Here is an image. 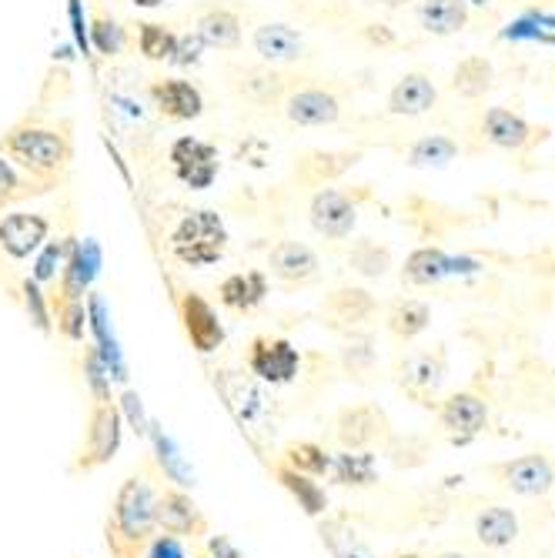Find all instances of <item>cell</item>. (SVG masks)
Masks as SVG:
<instances>
[{
  "label": "cell",
  "mask_w": 555,
  "mask_h": 558,
  "mask_svg": "<svg viewBox=\"0 0 555 558\" xmlns=\"http://www.w3.org/2000/svg\"><path fill=\"white\" fill-rule=\"evenodd\" d=\"M121 438H124V418L118 412V401H94L91 418H87V435L71 472L81 475V472L111 465L114 454L121 451Z\"/></svg>",
  "instance_id": "obj_5"
},
{
  "label": "cell",
  "mask_w": 555,
  "mask_h": 558,
  "mask_svg": "<svg viewBox=\"0 0 555 558\" xmlns=\"http://www.w3.org/2000/svg\"><path fill=\"white\" fill-rule=\"evenodd\" d=\"M134 8H144V11H150V8H165L168 0H131Z\"/></svg>",
  "instance_id": "obj_52"
},
{
  "label": "cell",
  "mask_w": 555,
  "mask_h": 558,
  "mask_svg": "<svg viewBox=\"0 0 555 558\" xmlns=\"http://www.w3.org/2000/svg\"><path fill=\"white\" fill-rule=\"evenodd\" d=\"M197 558H208V555H197Z\"/></svg>",
  "instance_id": "obj_56"
},
{
  "label": "cell",
  "mask_w": 555,
  "mask_h": 558,
  "mask_svg": "<svg viewBox=\"0 0 555 558\" xmlns=\"http://www.w3.org/2000/svg\"><path fill=\"white\" fill-rule=\"evenodd\" d=\"M309 221L318 234H325L331 241H345L359 225V208L345 191L322 187V191H315L312 205H309Z\"/></svg>",
  "instance_id": "obj_9"
},
{
  "label": "cell",
  "mask_w": 555,
  "mask_h": 558,
  "mask_svg": "<svg viewBox=\"0 0 555 558\" xmlns=\"http://www.w3.org/2000/svg\"><path fill=\"white\" fill-rule=\"evenodd\" d=\"M147 94H150V100H155L158 114L168 121H194V118L205 114V97H201V90L184 77L150 81Z\"/></svg>",
  "instance_id": "obj_14"
},
{
  "label": "cell",
  "mask_w": 555,
  "mask_h": 558,
  "mask_svg": "<svg viewBox=\"0 0 555 558\" xmlns=\"http://www.w3.org/2000/svg\"><path fill=\"white\" fill-rule=\"evenodd\" d=\"M419 24L432 37H451L469 27V4L466 0H422Z\"/></svg>",
  "instance_id": "obj_24"
},
{
  "label": "cell",
  "mask_w": 555,
  "mask_h": 558,
  "mask_svg": "<svg viewBox=\"0 0 555 558\" xmlns=\"http://www.w3.org/2000/svg\"><path fill=\"white\" fill-rule=\"evenodd\" d=\"M348 265L355 268L359 275L365 278H385L388 268H391V251L378 241H359L355 247H351V255H348Z\"/></svg>",
  "instance_id": "obj_39"
},
{
  "label": "cell",
  "mask_w": 555,
  "mask_h": 558,
  "mask_svg": "<svg viewBox=\"0 0 555 558\" xmlns=\"http://www.w3.org/2000/svg\"><path fill=\"white\" fill-rule=\"evenodd\" d=\"M359 161L355 150H309V155H301L298 165H294V178L305 181V184H325V181H335L338 174H345L351 165Z\"/></svg>",
  "instance_id": "obj_27"
},
{
  "label": "cell",
  "mask_w": 555,
  "mask_h": 558,
  "mask_svg": "<svg viewBox=\"0 0 555 558\" xmlns=\"http://www.w3.org/2000/svg\"><path fill=\"white\" fill-rule=\"evenodd\" d=\"M215 388L225 401V409L231 412V418L238 422L241 435L262 448L265 441L275 438V398L265 391V385L258 378H251L244 372H215Z\"/></svg>",
  "instance_id": "obj_2"
},
{
  "label": "cell",
  "mask_w": 555,
  "mask_h": 558,
  "mask_svg": "<svg viewBox=\"0 0 555 558\" xmlns=\"http://www.w3.org/2000/svg\"><path fill=\"white\" fill-rule=\"evenodd\" d=\"M435 100H438V87L432 84V77L422 71H412L401 81H395V87L388 90V114L422 118L435 108Z\"/></svg>",
  "instance_id": "obj_17"
},
{
  "label": "cell",
  "mask_w": 555,
  "mask_h": 558,
  "mask_svg": "<svg viewBox=\"0 0 555 558\" xmlns=\"http://www.w3.org/2000/svg\"><path fill=\"white\" fill-rule=\"evenodd\" d=\"M438 422L456 441L475 438L488 425V404L479 395H472V391H456V395H448L442 401Z\"/></svg>",
  "instance_id": "obj_15"
},
{
  "label": "cell",
  "mask_w": 555,
  "mask_h": 558,
  "mask_svg": "<svg viewBox=\"0 0 555 558\" xmlns=\"http://www.w3.org/2000/svg\"><path fill=\"white\" fill-rule=\"evenodd\" d=\"M228 251V228L218 211H188L171 231V255L184 268H212Z\"/></svg>",
  "instance_id": "obj_4"
},
{
  "label": "cell",
  "mask_w": 555,
  "mask_h": 558,
  "mask_svg": "<svg viewBox=\"0 0 555 558\" xmlns=\"http://www.w3.org/2000/svg\"><path fill=\"white\" fill-rule=\"evenodd\" d=\"M268 298V275L265 271H234L218 284V301L225 308L248 315Z\"/></svg>",
  "instance_id": "obj_21"
},
{
  "label": "cell",
  "mask_w": 555,
  "mask_h": 558,
  "mask_svg": "<svg viewBox=\"0 0 555 558\" xmlns=\"http://www.w3.org/2000/svg\"><path fill=\"white\" fill-rule=\"evenodd\" d=\"M91 44L97 47V54L118 58L121 50H124V44H128V34H124V27H121L114 17L97 14V17L91 21Z\"/></svg>",
  "instance_id": "obj_41"
},
{
  "label": "cell",
  "mask_w": 555,
  "mask_h": 558,
  "mask_svg": "<svg viewBox=\"0 0 555 558\" xmlns=\"http://www.w3.org/2000/svg\"><path fill=\"white\" fill-rule=\"evenodd\" d=\"M251 44H255L265 64H294L305 58V40L288 24H262Z\"/></svg>",
  "instance_id": "obj_20"
},
{
  "label": "cell",
  "mask_w": 555,
  "mask_h": 558,
  "mask_svg": "<svg viewBox=\"0 0 555 558\" xmlns=\"http://www.w3.org/2000/svg\"><path fill=\"white\" fill-rule=\"evenodd\" d=\"M281 108L294 128H328L341 118L338 97L325 87H291Z\"/></svg>",
  "instance_id": "obj_10"
},
{
  "label": "cell",
  "mask_w": 555,
  "mask_h": 558,
  "mask_svg": "<svg viewBox=\"0 0 555 558\" xmlns=\"http://www.w3.org/2000/svg\"><path fill=\"white\" fill-rule=\"evenodd\" d=\"M459 158V141H451L445 134H429V137H419L412 147H409V168H445Z\"/></svg>",
  "instance_id": "obj_34"
},
{
  "label": "cell",
  "mask_w": 555,
  "mask_h": 558,
  "mask_svg": "<svg viewBox=\"0 0 555 558\" xmlns=\"http://www.w3.org/2000/svg\"><path fill=\"white\" fill-rule=\"evenodd\" d=\"M322 542L328 545L331 558H375L372 548L355 532H351L345 522H338V519L322 525Z\"/></svg>",
  "instance_id": "obj_38"
},
{
  "label": "cell",
  "mask_w": 555,
  "mask_h": 558,
  "mask_svg": "<svg viewBox=\"0 0 555 558\" xmlns=\"http://www.w3.org/2000/svg\"><path fill=\"white\" fill-rule=\"evenodd\" d=\"M50 234V221L44 215H27V211H14L0 221V258L8 262H24L34 251L44 247Z\"/></svg>",
  "instance_id": "obj_12"
},
{
  "label": "cell",
  "mask_w": 555,
  "mask_h": 558,
  "mask_svg": "<svg viewBox=\"0 0 555 558\" xmlns=\"http://www.w3.org/2000/svg\"><path fill=\"white\" fill-rule=\"evenodd\" d=\"M201 50H205V40H201L197 34H184V37H178L171 64L174 68H194V64H201Z\"/></svg>",
  "instance_id": "obj_49"
},
{
  "label": "cell",
  "mask_w": 555,
  "mask_h": 558,
  "mask_svg": "<svg viewBox=\"0 0 555 558\" xmlns=\"http://www.w3.org/2000/svg\"><path fill=\"white\" fill-rule=\"evenodd\" d=\"M248 375L262 385L281 388L301 375V351L278 335H255L248 344Z\"/></svg>",
  "instance_id": "obj_6"
},
{
  "label": "cell",
  "mask_w": 555,
  "mask_h": 558,
  "mask_svg": "<svg viewBox=\"0 0 555 558\" xmlns=\"http://www.w3.org/2000/svg\"><path fill=\"white\" fill-rule=\"evenodd\" d=\"M194 34L205 40V47H218V50H231L241 44V17L228 8H212L197 17Z\"/></svg>",
  "instance_id": "obj_31"
},
{
  "label": "cell",
  "mask_w": 555,
  "mask_h": 558,
  "mask_svg": "<svg viewBox=\"0 0 555 558\" xmlns=\"http://www.w3.org/2000/svg\"><path fill=\"white\" fill-rule=\"evenodd\" d=\"M502 478H506V485L516 495L532 498V495H545L555 485V469L545 454H522V459H516L502 469Z\"/></svg>",
  "instance_id": "obj_22"
},
{
  "label": "cell",
  "mask_w": 555,
  "mask_h": 558,
  "mask_svg": "<svg viewBox=\"0 0 555 558\" xmlns=\"http://www.w3.org/2000/svg\"><path fill=\"white\" fill-rule=\"evenodd\" d=\"M158 495H161L158 475L150 472V465H144L141 472H134L131 478L121 482L108 525H105L111 558H141L144 555V545L158 532Z\"/></svg>",
  "instance_id": "obj_1"
},
{
  "label": "cell",
  "mask_w": 555,
  "mask_h": 558,
  "mask_svg": "<svg viewBox=\"0 0 555 558\" xmlns=\"http://www.w3.org/2000/svg\"><path fill=\"white\" fill-rule=\"evenodd\" d=\"M178 315L184 325V335L191 341L194 351L212 354L225 344V325L218 318V312L212 308V301L197 291H181L178 298Z\"/></svg>",
  "instance_id": "obj_8"
},
{
  "label": "cell",
  "mask_w": 555,
  "mask_h": 558,
  "mask_svg": "<svg viewBox=\"0 0 555 558\" xmlns=\"http://www.w3.org/2000/svg\"><path fill=\"white\" fill-rule=\"evenodd\" d=\"M451 271H456V262H451L442 247H419V251H412L406 268H401L406 281L415 284V288H432V284L445 281Z\"/></svg>",
  "instance_id": "obj_28"
},
{
  "label": "cell",
  "mask_w": 555,
  "mask_h": 558,
  "mask_svg": "<svg viewBox=\"0 0 555 558\" xmlns=\"http://www.w3.org/2000/svg\"><path fill=\"white\" fill-rule=\"evenodd\" d=\"M71 244H74V238H64V241H50L40 255H37V262H34V281L37 284H47V281H55L58 275H61V268H64V262H68V255H71Z\"/></svg>",
  "instance_id": "obj_42"
},
{
  "label": "cell",
  "mask_w": 555,
  "mask_h": 558,
  "mask_svg": "<svg viewBox=\"0 0 555 558\" xmlns=\"http://www.w3.org/2000/svg\"><path fill=\"white\" fill-rule=\"evenodd\" d=\"M335 435L348 451H369L388 438V418L375 404H351L335 418Z\"/></svg>",
  "instance_id": "obj_11"
},
{
  "label": "cell",
  "mask_w": 555,
  "mask_h": 558,
  "mask_svg": "<svg viewBox=\"0 0 555 558\" xmlns=\"http://www.w3.org/2000/svg\"><path fill=\"white\" fill-rule=\"evenodd\" d=\"M285 81L288 77H281L272 68H238V71H231V90L241 94L244 100H251V105H258V108H268V105H275V100H281V94L288 87Z\"/></svg>",
  "instance_id": "obj_23"
},
{
  "label": "cell",
  "mask_w": 555,
  "mask_h": 558,
  "mask_svg": "<svg viewBox=\"0 0 555 558\" xmlns=\"http://www.w3.org/2000/svg\"><path fill=\"white\" fill-rule=\"evenodd\" d=\"M50 184H40L34 178H24L4 155H0V208L4 205H14L21 197H31L37 191H47Z\"/></svg>",
  "instance_id": "obj_40"
},
{
  "label": "cell",
  "mask_w": 555,
  "mask_h": 558,
  "mask_svg": "<svg viewBox=\"0 0 555 558\" xmlns=\"http://www.w3.org/2000/svg\"><path fill=\"white\" fill-rule=\"evenodd\" d=\"M375 362V351H372V338H351L341 351V365L348 372H369Z\"/></svg>",
  "instance_id": "obj_46"
},
{
  "label": "cell",
  "mask_w": 555,
  "mask_h": 558,
  "mask_svg": "<svg viewBox=\"0 0 555 558\" xmlns=\"http://www.w3.org/2000/svg\"><path fill=\"white\" fill-rule=\"evenodd\" d=\"M378 4H385V8H409L412 0H378Z\"/></svg>",
  "instance_id": "obj_53"
},
{
  "label": "cell",
  "mask_w": 555,
  "mask_h": 558,
  "mask_svg": "<svg viewBox=\"0 0 555 558\" xmlns=\"http://www.w3.org/2000/svg\"><path fill=\"white\" fill-rule=\"evenodd\" d=\"M275 478H278V485L298 501V509L305 512L309 519H322V515L328 512V492H325L312 475H301V472L288 469L285 462H278V465H275Z\"/></svg>",
  "instance_id": "obj_26"
},
{
  "label": "cell",
  "mask_w": 555,
  "mask_h": 558,
  "mask_svg": "<svg viewBox=\"0 0 555 558\" xmlns=\"http://www.w3.org/2000/svg\"><path fill=\"white\" fill-rule=\"evenodd\" d=\"M281 462L301 475H312V478H325L331 472V454L318 441H291L281 451Z\"/></svg>",
  "instance_id": "obj_35"
},
{
  "label": "cell",
  "mask_w": 555,
  "mask_h": 558,
  "mask_svg": "<svg viewBox=\"0 0 555 558\" xmlns=\"http://www.w3.org/2000/svg\"><path fill=\"white\" fill-rule=\"evenodd\" d=\"M50 308H55V315H58V331L68 341H84V328H87L84 301H50Z\"/></svg>",
  "instance_id": "obj_44"
},
{
  "label": "cell",
  "mask_w": 555,
  "mask_h": 558,
  "mask_svg": "<svg viewBox=\"0 0 555 558\" xmlns=\"http://www.w3.org/2000/svg\"><path fill=\"white\" fill-rule=\"evenodd\" d=\"M362 37H365L369 44H375V47H391V44H395V34H391L385 24H369V27L362 31Z\"/></svg>",
  "instance_id": "obj_51"
},
{
  "label": "cell",
  "mask_w": 555,
  "mask_h": 558,
  "mask_svg": "<svg viewBox=\"0 0 555 558\" xmlns=\"http://www.w3.org/2000/svg\"><path fill=\"white\" fill-rule=\"evenodd\" d=\"M144 438L150 441V451H155V465H158V472H161L168 482H174V488H191V485L197 482L194 465L184 459V451L174 445V438L165 432V425L150 422Z\"/></svg>",
  "instance_id": "obj_19"
},
{
  "label": "cell",
  "mask_w": 555,
  "mask_h": 558,
  "mask_svg": "<svg viewBox=\"0 0 555 558\" xmlns=\"http://www.w3.org/2000/svg\"><path fill=\"white\" fill-rule=\"evenodd\" d=\"M331 482L338 485H372L375 482V454L372 451H341V454H331Z\"/></svg>",
  "instance_id": "obj_33"
},
{
  "label": "cell",
  "mask_w": 555,
  "mask_h": 558,
  "mask_svg": "<svg viewBox=\"0 0 555 558\" xmlns=\"http://www.w3.org/2000/svg\"><path fill=\"white\" fill-rule=\"evenodd\" d=\"M475 538L485 548H509L519 538V515L506 505H492L475 519Z\"/></svg>",
  "instance_id": "obj_30"
},
{
  "label": "cell",
  "mask_w": 555,
  "mask_h": 558,
  "mask_svg": "<svg viewBox=\"0 0 555 558\" xmlns=\"http://www.w3.org/2000/svg\"><path fill=\"white\" fill-rule=\"evenodd\" d=\"M438 558H469V555H462V551H445V555H438Z\"/></svg>",
  "instance_id": "obj_54"
},
{
  "label": "cell",
  "mask_w": 555,
  "mask_h": 558,
  "mask_svg": "<svg viewBox=\"0 0 555 558\" xmlns=\"http://www.w3.org/2000/svg\"><path fill=\"white\" fill-rule=\"evenodd\" d=\"M482 131H485L488 144H495L502 150H522L532 141V124L509 108H488Z\"/></svg>",
  "instance_id": "obj_25"
},
{
  "label": "cell",
  "mask_w": 555,
  "mask_h": 558,
  "mask_svg": "<svg viewBox=\"0 0 555 558\" xmlns=\"http://www.w3.org/2000/svg\"><path fill=\"white\" fill-rule=\"evenodd\" d=\"M0 155H4L11 165H17L27 178L40 181V184H55V178L71 161V144L55 128L24 124V128H14L11 134L0 137Z\"/></svg>",
  "instance_id": "obj_3"
},
{
  "label": "cell",
  "mask_w": 555,
  "mask_h": 558,
  "mask_svg": "<svg viewBox=\"0 0 555 558\" xmlns=\"http://www.w3.org/2000/svg\"><path fill=\"white\" fill-rule=\"evenodd\" d=\"M398 375H401V385H406L412 395H435L445 381V362H442V354L422 351V354L406 359Z\"/></svg>",
  "instance_id": "obj_29"
},
{
  "label": "cell",
  "mask_w": 555,
  "mask_h": 558,
  "mask_svg": "<svg viewBox=\"0 0 555 558\" xmlns=\"http://www.w3.org/2000/svg\"><path fill=\"white\" fill-rule=\"evenodd\" d=\"M141 558H188V551H184V542L178 535L161 532V535H150Z\"/></svg>",
  "instance_id": "obj_47"
},
{
  "label": "cell",
  "mask_w": 555,
  "mask_h": 558,
  "mask_svg": "<svg viewBox=\"0 0 555 558\" xmlns=\"http://www.w3.org/2000/svg\"><path fill=\"white\" fill-rule=\"evenodd\" d=\"M174 47H178V34L165 24H137V50L144 61H155V64H171L174 58Z\"/></svg>",
  "instance_id": "obj_37"
},
{
  "label": "cell",
  "mask_w": 555,
  "mask_h": 558,
  "mask_svg": "<svg viewBox=\"0 0 555 558\" xmlns=\"http://www.w3.org/2000/svg\"><path fill=\"white\" fill-rule=\"evenodd\" d=\"M492 81H495V68H492V61L482 58V54L462 58V61L456 64V71H451V90L462 94V97H469V100L482 97V94L492 87Z\"/></svg>",
  "instance_id": "obj_32"
},
{
  "label": "cell",
  "mask_w": 555,
  "mask_h": 558,
  "mask_svg": "<svg viewBox=\"0 0 555 558\" xmlns=\"http://www.w3.org/2000/svg\"><path fill=\"white\" fill-rule=\"evenodd\" d=\"M84 381H87V391L94 395V401H114L111 398V375L100 362L97 348H87L84 351Z\"/></svg>",
  "instance_id": "obj_45"
},
{
  "label": "cell",
  "mask_w": 555,
  "mask_h": 558,
  "mask_svg": "<svg viewBox=\"0 0 555 558\" xmlns=\"http://www.w3.org/2000/svg\"><path fill=\"white\" fill-rule=\"evenodd\" d=\"M208 558H244L231 535H208Z\"/></svg>",
  "instance_id": "obj_50"
},
{
  "label": "cell",
  "mask_w": 555,
  "mask_h": 558,
  "mask_svg": "<svg viewBox=\"0 0 555 558\" xmlns=\"http://www.w3.org/2000/svg\"><path fill=\"white\" fill-rule=\"evenodd\" d=\"M268 271L272 278H278L281 284H309L318 278L322 271V262L318 255L301 241H278L272 251H268Z\"/></svg>",
  "instance_id": "obj_16"
},
{
  "label": "cell",
  "mask_w": 555,
  "mask_h": 558,
  "mask_svg": "<svg viewBox=\"0 0 555 558\" xmlns=\"http://www.w3.org/2000/svg\"><path fill=\"white\" fill-rule=\"evenodd\" d=\"M432 325V312L425 301H398L388 315V331L401 341L419 338Z\"/></svg>",
  "instance_id": "obj_36"
},
{
  "label": "cell",
  "mask_w": 555,
  "mask_h": 558,
  "mask_svg": "<svg viewBox=\"0 0 555 558\" xmlns=\"http://www.w3.org/2000/svg\"><path fill=\"white\" fill-rule=\"evenodd\" d=\"M168 161L174 168V178L191 187V191H208L221 171V161H218V147L201 141V137H178L171 147H168Z\"/></svg>",
  "instance_id": "obj_7"
},
{
  "label": "cell",
  "mask_w": 555,
  "mask_h": 558,
  "mask_svg": "<svg viewBox=\"0 0 555 558\" xmlns=\"http://www.w3.org/2000/svg\"><path fill=\"white\" fill-rule=\"evenodd\" d=\"M395 558H419V555H395Z\"/></svg>",
  "instance_id": "obj_55"
},
{
  "label": "cell",
  "mask_w": 555,
  "mask_h": 558,
  "mask_svg": "<svg viewBox=\"0 0 555 558\" xmlns=\"http://www.w3.org/2000/svg\"><path fill=\"white\" fill-rule=\"evenodd\" d=\"M158 529L178 538H201L208 535V519L184 488H165L158 495Z\"/></svg>",
  "instance_id": "obj_13"
},
{
  "label": "cell",
  "mask_w": 555,
  "mask_h": 558,
  "mask_svg": "<svg viewBox=\"0 0 555 558\" xmlns=\"http://www.w3.org/2000/svg\"><path fill=\"white\" fill-rule=\"evenodd\" d=\"M118 412H121V418H128V422H131L134 435H141V438L147 435L150 418L144 415V404H141V395H137V391H124V395H121Z\"/></svg>",
  "instance_id": "obj_48"
},
{
  "label": "cell",
  "mask_w": 555,
  "mask_h": 558,
  "mask_svg": "<svg viewBox=\"0 0 555 558\" xmlns=\"http://www.w3.org/2000/svg\"><path fill=\"white\" fill-rule=\"evenodd\" d=\"M375 312H378L375 294L365 288H355V284H341V288L328 291L322 301V315H328L335 325H348V328L365 325Z\"/></svg>",
  "instance_id": "obj_18"
},
{
  "label": "cell",
  "mask_w": 555,
  "mask_h": 558,
  "mask_svg": "<svg viewBox=\"0 0 555 558\" xmlns=\"http://www.w3.org/2000/svg\"><path fill=\"white\" fill-rule=\"evenodd\" d=\"M21 294H24V312L31 318V325L40 331V335H50L55 328H50V301L47 294L40 291V284L34 278H24L21 281Z\"/></svg>",
  "instance_id": "obj_43"
}]
</instances>
